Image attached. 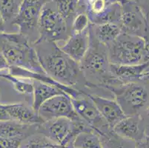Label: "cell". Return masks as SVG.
I'll list each match as a JSON object with an SVG mask.
<instances>
[{
  "instance_id": "cell-8",
  "label": "cell",
  "mask_w": 149,
  "mask_h": 148,
  "mask_svg": "<svg viewBox=\"0 0 149 148\" xmlns=\"http://www.w3.org/2000/svg\"><path fill=\"white\" fill-rule=\"evenodd\" d=\"M78 13L87 14L91 24L113 23L120 25L121 3H110L107 0H79Z\"/></svg>"
},
{
  "instance_id": "cell-3",
  "label": "cell",
  "mask_w": 149,
  "mask_h": 148,
  "mask_svg": "<svg viewBox=\"0 0 149 148\" xmlns=\"http://www.w3.org/2000/svg\"><path fill=\"white\" fill-rule=\"evenodd\" d=\"M0 51L10 66L35 73H45L40 65L33 44L19 33H0Z\"/></svg>"
},
{
  "instance_id": "cell-23",
  "label": "cell",
  "mask_w": 149,
  "mask_h": 148,
  "mask_svg": "<svg viewBox=\"0 0 149 148\" xmlns=\"http://www.w3.org/2000/svg\"><path fill=\"white\" fill-rule=\"evenodd\" d=\"M0 78L5 79L8 81H10L13 85L14 89L18 93L24 95L27 98H31L33 100V86L32 79L23 77L14 76L10 75V73H0Z\"/></svg>"
},
{
  "instance_id": "cell-20",
  "label": "cell",
  "mask_w": 149,
  "mask_h": 148,
  "mask_svg": "<svg viewBox=\"0 0 149 148\" xmlns=\"http://www.w3.org/2000/svg\"><path fill=\"white\" fill-rule=\"evenodd\" d=\"M89 30L99 42L105 46L113 42L122 33L120 25L113 23L90 24Z\"/></svg>"
},
{
  "instance_id": "cell-21",
  "label": "cell",
  "mask_w": 149,
  "mask_h": 148,
  "mask_svg": "<svg viewBox=\"0 0 149 148\" xmlns=\"http://www.w3.org/2000/svg\"><path fill=\"white\" fill-rule=\"evenodd\" d=\"M56 6V10L62 16L70 31L75 16L78 13L79 0H51Z\"/></svg>"
},
{
  "instance_id": "cell-25",
  "label": "cell",
  "mask_w": 149,
  "mask_h": 148,
  "mask_svg": "<svg viewBox=\"0 0 149 148\" xmlns=\"http://www.w3.org/2000/svg\"><path fill=\"white\" fill-rule=\"evenodd\" d=\"M72 147L75 148H100L102 144L100 136L95 132L81 133L75 138Z\"/></svg>"
},
{
  "instance_id": "cell-37",
  "label": "cell",
  "mask_w": 149,
  "mask_h": 148,
  "mask_svg": "<svg viewBox=\"0 0 149 148\" xmlns=\"http://www.w3.org/2000/svg\"><path fill=\"white\" fill-rule=\"evenodd\" d=\"M123 1H125V0H123Z\"/></svg>"
},
{
  "instance_id": "cell-2",
  "label": "cell",
  "mask_w": 149,
  "mask_h": 148,
  "mask_svg": "<svg viewBox=\"0 0 149 148\" xmlns=\"http://www.w3.org/2000/svg\"><path fill=\"white\" fill-rule=\"evenodd\" d=\"M79 64L84 76L92 86L111 91V88L120 85L112 76L107 46L99 42L91 32L88 49Z\"/></svg>"
},
{
  "instance_id": "cell-19",
  "label": "cell",
  "mask_w": 149,
  "mask_h": 148,
  "mask_svg": "<svg viewBox=\"0 0 149 148\" xmlns=\"http://www.w3.org/2000/svg\"><path fill=\"white\" fill-rule=\"evenodd\" d=\"M32 82L33 86L32 106L33 109L37 112L43 103L54 96L67 94L65 92L56 85L45 83L37 79H32Z\"/></svg>"
},
{
  "instance_id": "cell-4",
  "label": "cell",
  "mask_w": 149,
  "mask_h": 148,
  "mask_svg": "<svg viewBox=\"0 0 149 148\" xmlns=\"http://www.w3.org/2000/svg\"><path fill=\"white\" fill-rule=\"evenodd\" d=\"M111 92L125 116L140 115L149 105V74L139 81L120 84Z\"/></svg>"
},
{
  "instance_id": "cell-18",
  "label": "cell",
  "mask_w": 149,
  "mask_h": 148,
  "mask_svg": "<svg viewBox=\"0 0 149 148\" xmlns=\"http://www.w3.org/2000/svg\"><path fill=\"white\" fill-rule=\"evenodd\" d=\"M37 125L24 124L13 120L0 122V137L7 139L24 141L37 132Z\"/></svg>"
},
{
  "instance_id": "cell-1",
  "label": "cell",
  "mask_w": 149,
  "mask_h": 148,
  "mask_svg": "<svg viewBox=\"0 0 149 148\" xmlns=\"http://www.w3.org/2000/svg\"><path fill=\"white\" fill-rule=\"evenodd\" d=\"M33 46L45 73L58 83L90 96L113 99L108 90L90 85L84 76L79 64L63 52L56 42L38 40Z\"/></svg>"
},
{
  "instance_id": "cell-26",
  "label": "cell",
  "mask_w": 149,
  "mask_h": 148,
  "mask_svg": "<svg viewBox=\"0 0 149 148\" xmlns=\"http://www.w3.org/2000/svg\"><path fill=\"white\" fill-rule=\"evenodd\" d=\"M90 24V21L86 13H78L75 16L70 27V34L83 32L88 28Z\"/></svg>"
},
{
  "instance_id": "cell-17",
  "label": "cell",
  "mask_w": 149,
  "mask_h": 148,
  "mask_svg": "<svg viewBox=\"0 0 149 148\" xmlns=\"http://www.w3.org/2000/svg\"><path fill=\"white\" fill-rule=\"evenodd\" d=\"M149 67V62H146L134 65H111L112 76L120 84L134 82L143 79Z\"/></svg>"
},
{
  "instance_id": "cell-13",
  "label": "cell",
  "mask_w": 149,
  "mask_h": 148,
  "mask_svg": "<svg viewBox=\"0 0 149 148\" xmlns=\"http://www.w3.org/2000/svg\"><path fill=\"white\" fill-rule=\"evenodd\" d=\"M112 130L120 136L136 143L143 140L146 135V125L140 115L126 116L119 122Z\"/></svg>"
},
{
  "instance_id": "cell-11",
  "label": "cell",
  "mask_w": 149,
  "mask_h": 148,
  "mask_svg": "<svg viewBox=\"0 0 149 148\" xmlns=\"http://www.w3.org/2000/svg\"><path fill=\"white\" fill-rule=\"evenodd\" d=\"M38 113L43 121L61 117L74 121L80 118L74 110L71 97L68 94L58 95L46 101L39 108Z\"/></svg>"
},
{
  "instance_id": "cell-22",
  "label": "cell",
  "mask_w": 149,
  "mask_h": 148,
  "mask_svg": "<svg viewBox=\"0 0 149 148\" xmlns=\"http://www.w3.org/2000/svg\"><path fill=\"white\" fill-rule=\"evenodd\" d=\"M99 136L102 148H136V142L120 136L112 130Z\"/></svg>"
},
{
  "instance_id": "cell-15",
  "label": "cell",
  "mask_w": 149,
  "mask_h": 148,
  "mask_svg": "<svg viewBox=\"0 0 149 148\" xmlns=\"http://www.w3.org/2000/svg\"><path fill=\"white\" fill-rule=\"evenodd\" d=\"M90 97L111 130L119 122L126 117L125 114L114 99H109L95 95L90 96Z\"/></svg>"
},
{
  "instance_id": "cell-33",
  "label": "cell",
  "mask_w": 149,
  "mask_h": 148,
  "mask_svg": "<svg viewBox=\"0 0 149 148\" xmlns=\"http://www.w3.org/2000/svg\"><path fill=\"white\" fill-rule=\"evenodd\" d=\"M42 148H65V147H62L61 145H57V144L51 142L49 144H48V145L43 146Z\"/></svg>"
},
{
  "instance_id": "cell-7",
  "label": "cell",
  "mask_w": 149,
  "mask_h": 148,
  "mask_svg": "<svg viewBox=\"0 0 149 148\" xmlns=\"http://www.w3.org/2000/svg\"><path fill=\"white\" fill-rule=\"evenodd\" d=\"M39 40H45L58 43H64L70 36L67 23L56 10L52 1L43 7L39 20Z\"/></svg>"
},
{
  "instance_id": "cell-34",
  "label": "cell",
  "mask_w": 149,
  "mask_h": 148,
  "mask_svg": "<svg viewBox=\"0 0 149 148\" xmlns=\"http://www.w3.org/2000/svg\"><path fill=\"white\" fill-rule=\"evenodd\" d=\"M110 3H121L123 0H107Z\"/></svg>"
},
{
  "instance_id": "cell-6",
  "label": "cell",
  "mask_w": 149,
  "mask_h": 148,
  "mask_svg": "<svg viewBox=\"0 0 149 148\" xmlns=\"http://www.w3.org/2000/svg\"><path fill=\"white\" fill-rule=\"evenodd\" d=\"M51 0H23L11 25L33 44L40 39L39 20L43 7Z\"/></svg>"
},
{
  "instance_id": "cell-14",
  "label": "cell",
  "mask_w": 149,
  "mask_h": 148,
  "mask_svg": "<svg viewBox=\"0 0 149 148\" xmlns=\"http://www.w3.org/2000/svg\"><path fill=\"white\" fill-rule=\"evenodd\" d=\"M89 44L90 32L88 27V28L83 32L70 34L68 39L62 44V45L57 44L61 50L70 56L73 60L79 63L87 53Z\"/></svg>"
},
{
  "instance_id": "cell-12",
  "label": "cell",
  "mask_w": 149,
  "mask_h": 148,
  "mask_svg": "<svg viewBox=\"0 0 149 148\" xmlns=\"http://www.w3.org/2000/svg\"><path fill=\"white\" fill-rule=\"evenodd\" d=\"M73 122L65 117L44 121L37 125V132L42 134L54 143L64 147L71 130Z\"/></svg>"
},
{
  "instance_id": "cell-24",
  "label": "cell",
  "mask_w": 149,
  "mask_h": 148,
  "mask_svg": "<svg viewBox=\"0 0 149 148\" xmlns=\"http://www.w3.org/2000/svg\"><path fill=\"white\" fill-rule=\"evenodd\" d=\"M23 0H0V13L7 26H12V22L18 14Z\"/></svg>"
},
{
  "instance_id": "cell-36",
  "label": "cell",
  "mask_w": 149,
  "mask_h": 148,
  "mask_svg": "<svg viewBox=\"0 0 149 148\" xmlns=\"http://www.w3.org/2000/svg\"><path fill=\"white\" fill-rule=\"evenodd\" d=\"M65 148H75V147H65Z\"/></svg>"
},
{
  "instance_id": "cell-30",
  "label": "cell",
  "mask_w": 149,
  "mask_h": 148,
  "mask_svg": "<svg viewBox=\"0 0 149 148\" xmlns=\"http://www.w3.org/2000/svg\"><path fill=\"white\" fill-rule=\"evenodd\" d=\"M10 65H8L7 60L5 59V56H3L2 53L0 51V72L1 71H8L9 69Z\"/></svg>"
},
{
  "instance_id": "cell-5",
  "label": "cell",
  "mask_w": 149,
  "mask_h": 148,
  "mask_svg": "<svg viewBox=\"0 0 149 148\" xmlns=\"http://www.w3.org/2000/svg\"><path fill=\"white\" fill-rule=\"evenodd\" d=\"M107 49L112 65H134L145 62L144 40L138 36L121 33Z\"/></svg>"
},
{
  "instance_id": "cell-31",
  "label": "cell",
  "mask_w": 149,
  "mask_h": 148,
  "mask_svg": "<svg viewBox=\"0 0 149 148\" xmlns=\"http://www.w3.org/2000/svg\"><path fill=\"white\" fill-rule=\"evenodd\" d=\"M136 148H149V135H146L143 140L136 143Z\"/></svg>"
},
{
  "instance_id": "cell-10",
  "label": "cell",
  "mask_w": 149,
  "mask_h": 148,
  "mask_svg": "<svg viewBox=\"0 0 149 148\" xmlns=\"http://www.w3.org/2000/svg\"><path fill=\"white\" fill-rule=\"evenodd\" d=\"M71 101L76 113L94 130L96 133L100 135L111 130L99 112L89 95L82 93L76 97L71 98Z\"/></svg>"
},
{
  "instance_id": "cell-32",
  "label": "cell",
  "mask_w": 149,
  "mask_h": 148,
  "mask_svg": "<svg viewBox=\"0 0 149 148\" xmlns=\"http://www.w3.org/2000/svg\"><path fill=\"white\" fill-rule=\"evenodd\" d=\"M6 28H7L6 22H5L4 19L2 18V15H1V13H0V33H6Z\"/></svg>"
},
{
  "instance_id": "cell-27",
  "label": "cell",
  "mask_w": 149,
  "mask_h": 148,
  "mask_svg": "<svg viewBox=\"0 0 149 148\" xmlns=\"http://www.w3.org/2000/svg\"><path fill=\"white\" fill-rule=\"evenodd\" d=\"M22 141L17 139H7L0 137V148H19Z\"/></svg>"
},
{
  "instance_id": "cell-16",
  "label": "cell",
  "mask_w": 149,
  "mask_h": 148,
  "mask_svg": "<svg viewBox=\"0 0 149 148\" xmlns=\"http://www.w3.org/2000/svg\"><path fill=\"white\" fill-rule=\"evenodd\" d=\"M5 107L11 120L29 125L40 124L44 122L32 104L28 102L5 104Z\"/></svg>"
},
{
  "instance_id": "cell-28",
  "label": "cell",
  "mask_w": 149,
  "mask_h": 148,
  "mask_svg": "<svg viewBox=\"0 0 149 148\" xmlns=\"http://www.w3.org/2000/svg\"><path fill=\"white\" fill-rule=\"evenodd\" d=\"M132 1L139 5L145 14L148 16V15L149 14V0H132Z\"/></svg>"
},
{
  "instance_id": "cell-35",
  "label": "cell",
  "mask_w": 149,
  "mask_h": 148,
  "mask_svg": "<svg viewBox=\"0 0 149 148\" xmlns=\"http://www.w3.org/2000/svg\"><path fill=\"white\" fill-rule=\"evenodd\" d=\"M148 23H149V14L148 15Z\"/></svg>"
},
{
  "instance_id": "cell-9",
  "label": "cell",
  "mask_w": 149,
  "mask_h": 148,
  "mask_svg": "<svg viewBox=\"0 0 149 148\" xmlns=\"http://www.w3.org/2000/svg\"><path fill=\"white\" fill-rule=\"evenodd\" d=\"M121 4L120 26L122 33L143 39L149 28L148 16L132 0H125Z\"/></svg>"
},
{
  "instance_id": "cell-29",
  "label": "cell",
  "mask_w": 149,
  "mask_h": 148,
  "mask_svg": "<svg viewBox=\"0 0 149 148\" xmlns=\"http://www.w3.org/2000/svg\"><path fill=\"white\" fill-rule=\"evenodd\" d=\"M140 116L143 118V121H144L145 125H146V135H149V105L147 108V109L143 113L140 114Z\"/></svg>"
}]
</instances>
